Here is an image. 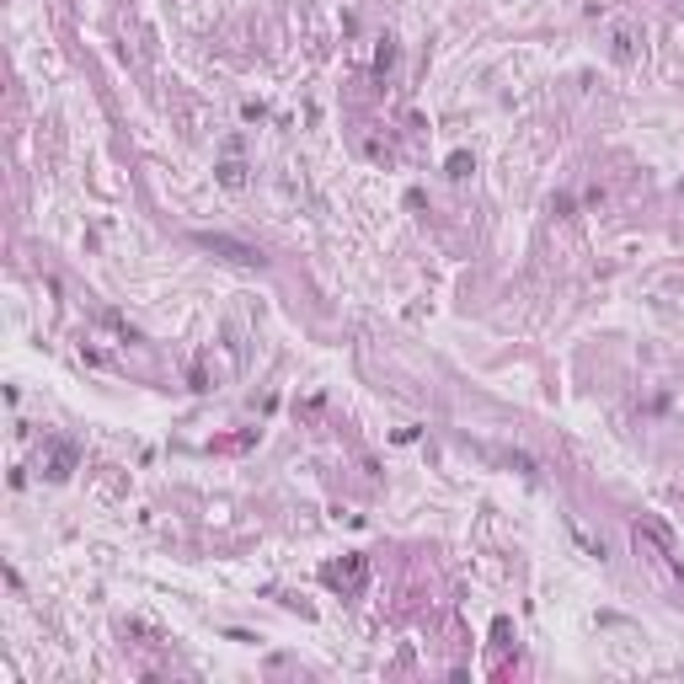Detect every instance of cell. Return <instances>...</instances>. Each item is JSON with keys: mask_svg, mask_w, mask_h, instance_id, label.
<instances>
[{"mask_svg": "<svg viewBox=\"0 0 684 684\" xmlns=\"http://www.w3.org/2000/svg\"><path fill=\"white\" fill-rule=\"evenodd\" d=\"M70 470H75V444H59L54 460H48V481H64Z\"/></svg>", "mask_w": 684, "mask_h": 684, "instance_id": "obj_3", "label": "cell"}, {"mask_svg": "<svg viewBox=\"0 0 684 684\" xmlns=\"http://www.w3.org/2000/svg\"><path fill=\"white\" fill-rule=\"evenodd\" d=\"M637 535H647V540H658V551H663V556H673V535H668L663 524H652V518H642V524H637Z\"/></svg>", "mask_w": 684, "mask_h": 684, "instance_id": "obj_4", "label": "cell"}, {"mask_svg": "<svg viewBox=\"0 0 684 684\" xmlns=\"http://www.w3.org/2000/svg\"><path fill=\"white\" fill-rule=\"evenodd\" d=\"M198 246L204 252H214V257H225V262H236V267H262V252L257 246H246V240H236V236H214V230H198Z\"/></svg>", "mask_w": 684, "mask_h": 684, "instance_id": "obj_1", "label": "cell"}, {"mask_svg": "<svg viewBox=\"0 0 684 684\" xmlns=\"http://www.w3.org/2000/svg\"><path fill=\"white\" fill-rule=\"evenodd\" d=\"M364 572H369V562L364 556H348V562H332V567H321V583L326 589H342V593H353L364 583Z\"/></svg>", "mask_w": 684, "mask_h": 684, "instance_id": "obj_2", "label": "cell"}, {"mask_svg": "<svg viewBox=\"0 0 684 684\" xmlns=\"http://www.w3.org/2000/svg\"><path fill=\"white\" fill-rule=\"evenodd\" d=\"M470 171V156H449V177H465Z\"/></svg>", "mask_w": 684, "mask_h": 684, "instance_id": "obj_6", "label": "cell"}, {"mask_svg": "<svg viewBox=\"0 0 684 684\" xmlns=\"http://www.w3.org/2000/svg\"><path fill=\"white\" fill-rule=\"evenodd\" d=\"M219 182H225L230 192H236V187H246V166H240L236 156H230V161H219Z\"/></svg>", "mask_w": 684, "mask_h": 684, "instance_id": "obj_5", "label": "cell"}]
</instances>
